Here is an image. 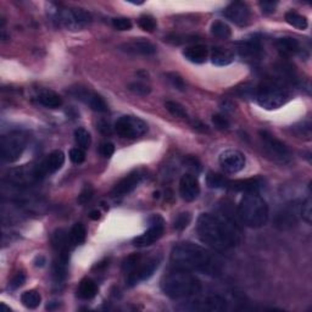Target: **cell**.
<instances>
[{
  "label": "cell",
  "mask_w": 312,
  "mask_h": 312,
  "mask_svg": "<svg viewBox=\"0 0 312 312\" xmlns=\"http://www.w3.org/2000/svg\"><path fill=\"white\" fill-rule=\"evenodd\" d=\"M197 232L202 243L217 252H226L240 242L239 227L226 210L217 215H200L197 222Z\"/></svg>",
  "instance_id": "cell-1"
},
{
  "label": "cell",
  "mask_w": 312,
  "mask_h": 312,
  "mask_svg": "<svg viewBox=\"0 0 312 312\" xmlns=\"http://www.w3.org/2000/svg\"><path fill=\"white\" fill-rule=\"evenodd\" d=\"M172 265L178 269L216 276L221 272V261L204 247L193 243H181L171 253Z\"/></svg>",
  "instance_id": "cell-2"
},
{
  "label": "cell",
  "mask_w": 312,
  "mask_h": 312,
  "mask_svg": "<svg viewBox=\"0 0 312 312\" xmlns=\"http://www.w3.org/2000/svg\"><path fill=\"white\" fill-rule=\"evenodd\" d=\"M161 289L169 298L185 299L197 295L201 290V284L191 272L177 268L163 277Z\"/></svg>",
  "instance_id": "cell-3"
},
{
  "label": "cell",
  "mask_w": 312,
  "mask_h": 312,
  "mask_svg": "<svg viewBox=\"0 0 312 312\" xmlns=\"http://www.w3.org/2000/svg\"><path fill=\"white\" fill-rule=\"evenodd\" d=\"M238 216L244 224L250 228H260L268 221L267 202L257 193H247L238 206Z\"/></svg>",
  "instance_id": "cell-4"
},
{
  "label": "cell",
  "mask_w": 312,
  "mask_h": 312,
  "mask_svg": "<svg viewBox=\"0 0 312 312\" xmlns=\"http://www.w3.org/2000/svg\"><path fill=\"white\" fill-rule=\"evenodd\" d=\"M255 99L266 110H276L288 101L289 93L281 82L266 81L257 87Z\"/></svg>",
  "instance_id": "cell-5"
},
{
  "label": "cell",
  "mask_w": 312,
  "mask_h": 312,
  "mask_svg": "<svg viewBox=\"0 0 312 312\" xmlns=\"http://www.w3.org/2000/svg\"><path fill=\"white\" fill-rule=\"evenodd\" d=\"M27 145V137L21 132H11L2 138L0 153L2 159L6 162H14L20 159Z\"/></svg>",
  "instance_id": "cell-6"
},
{
  "label": "cell",
  "mask_w": 312,
  "mask_h": 312,
  "mask_svg": "<svg viewBox=\"0 0 312 312\" xmlns=\"http://www.w3.org/2000/svg\"><path fill=\"white\" fill-rule=\"evenodd\" d=\"M44 173L46 171H44L43 165L37 166L34 163H30V165H24L10 170V172L8 173V179L16 185H30L40 181Z\"/></svg>",
  "instance_id": "cell-7"
},
{
  "label": "cell",
  "mask_w": 312,
  "mask_h": 312,
  "mask_svg": "<svg viewBox=\"0 0 312 312\" xmlns=\"http://www.w3.org/2000/svg\"><path fill=\"white\" fill-rule=\"evenodd\" d=\"M260 138L262 140L263 150L269 159L279 163L290 161V151L281 140H278L267 131H260Z\"/></svg>",
  "instance_id": "cell-8"
},
{
  "label": "cell",
  "mask_w": 312,
  "mask_h": 312,
  "mask_svg": "<svg viewBox=\"0 0 312 312\" xmlns=\"http://www.w3.org/2000/svg\"><path fill=\"white\" fill-rule=\"evenodd\" d=\"M115 131L123 138H138L147 133L148 124L136 116H122L115 123Z\"/></svg>",
  "instance_id": "cell-9"
},
{
  "label": "cell",
  "mask_w": 312,
  "mask_h": 312,
  "mask_svg": "<svg viewBox=\"0 0 312 312\" xmlns=\"http://www.w3.org/2000/svg\"><path fill=\"white\" fill-rule=\"evenodd\" d=\"M59 24L69 30L77 31L92 22V15L82 9H65L57 14Z\"/></svg>",
  "instance_id": "cell-10"
},
{
  "label": "cell",
  "mask_w": 312,
  "mask_h": 312,
  "mask_svg": "<svg viewBox=\"0 0 312 312\" xmlns=\"http://www.w3.org/2000/svg\"><path fill=\"white\" fill-rule=\"evenodd\" d=\"M163 231H165V222H163L162 217H160L159 215H155V216L150 220L149 230L144 232L141 236L134 238L133 245L138 247L149 246L151 244L157 242V240L162 237Z\"/></svg>",
  "instance_id": "cell-11"
},
{
  "label": "cell",
  "mask_w": 312,
  "mask_h": 312,
  "mask_svg": "<svg viewBox=\"0 0 312 312\" xmlns=\"http://www.w3.org/2000/svg\"><path fill=\"white\" fill-rule=\"evenodd\" d=\"M185 308L200 312H221L227 308V300L221 295H207V297L193 300L191 305Z\"/></svg>",
  "instance_id": "cell-12"
},
{
  "label": "cell",
  "mask_w": 312,
  "mask_h": 312,
  "mask_svg": "<svg viewBox=\"0 0 312 312\" xmlns=\"http://www.w3.org/2000/svg\"><path fill=\"white\" fill-rule=\"evenodd\" d=\"M218 162H220V166L224 172L234 175V173L242 171L245 167V156L240 151L230 149L221 154Z\"/></svg>",
  "instance_id": "cell-13"
},
{
  "label": "cell",
  "mask_w": 312,
  "mask_h": 312,
  "mask_svg": "<svg viewBox=\"0 0 312 312\" xmlns=\"http://www.w3.org/2000/svg\"><path fill=\"white\" fill-rule=\"evenodd\" d=\"M160 262H161L160 257H154V259L149 260V261L143 263V265H138L136 268L128 275L127 284L130 285V287H134V285L139 284L140 282L149 279L151 276L155 273L156 269L159 268Z\"/></svg>",
  "instance_id": "cell-14"
},
{
  "label": "cell",
  "mask_w": 312,
  "mask_h": 312,
  "mask_svg": "<svg viewBox=\"0 0 312 312\" xmlns=\"http://www.w3.org/2000/svg\"><path fill=\"white\" fill-rule=\"evenodd\" d=\"M145 178V171L144 170H136V171L131 172L124 178H122L112 189L111 194L112 197H123V195L130 194L133 192L138 185L143 182Z\"/></svg>",
  "instance_id": "cell-15"
},
{
  "label": "cell",
  "mask_w": 312,
  "mask_h": 312,
  "mask_svg": "<svg viewBox=\"0 0 312 312\" xmlns=\"http://www.w3.org/2000/svg\"><path fill=\"white\" fill-rule=\"evenodd\" d=\"M71 94L78 99V100L85 102V104L88 105L92 110H94L96 112H106L109 110L108 104H106L104 99H102L99 94H96V93L89 91V89L78 87V88L73 89V91L71 92Z\"/></svg>",
  "instance_id": "cell-16"
},
{
  "label": "cell",
  "mask_w": 312,
  "mask_h": 312,
  "mask_svg": "<svg viewBox=\"0 0 312 312\" xmlns=\"http://www.w3.org/2000/svg\"><path fill=\"white\" fill-rule=\"evenodd\" d=\"M223 15L228 20L236 24L237 26H246L250 22V10L246 4L244 3H232L230 6H227Z\"/></svg>",
  "instance_id": "cell-17"
},
{
  "label": "cell",
  "mask_w": 312,
  "mask_h": 312,
  "mask_svg": "<svg viewBox=\"0 0 312 312\" xmlns=\"http://www.w3.org/2000/svg\"><path fill=\"white\" fill-rule=\"evenodd\" d=\"M179 194L183 200L194 201L200 194V185L198 178L192 173H185L179 182Z\"/></svg>",
  "instance_id": "cell-18"
},
{
  "label": "cell",
  "mask_w": 312,
  "mask_h": 312,
  "mask_svg": "<svg viewBox=\"0 0 312 312\" xmlns=\"http://www.w3.org/2000/svg\"><path fill=\"white\" fill-rule=\"evenodd\" d=\"M121 50L126 51L128 54H133V55L148 56L156 53V47L153 43H150L149 40L139 38V39H133L122 44Z\"/></svg>",
  "instance_id": "cell-19"
},
{
  "label": "cell",
  "mask_w": 312,
  "mask_h": 312,
  "mask_svg": "<svg viewBox=\"0 0 312 312\" xmlns=\"http://www.w3.org/2000/svg\"><path fill=\"white\" fill-rule=\"evenodd\" d=\"M276 47H277L279 54L284 57L295 55V54L300 53L301 50L300 43H299L298 39L292 37L279 38V39H277V41H276Z\"/></svg>",
  "instance_id": "cell-20"
},
{
  "label": "cell",
  "mask_w": 312,
  "mask_h": 312,
  "mask_svg": "<svg viewBox=\"0 0 312 312\" xmlns=\"http://www.w3.org/2000/svg\"><path fill=\"white\" fill-rule=\"evenodd\" d=\"M238 51H239L240 56L253 60L260 56V54H261V46H260V41L257 39L243 40L238 44Z\"/></svg>",
  "instance_id": "cell-21"
},
{
  "label": "cell",
  "mask_w": 312,
  "mask_h": 312,
  "mask_svg": "<svg viewBox=\"0 0 312 312\" xmlns=\"http://www.w3.org/2000/svg\"><path fill=\"white\" fill-rule=\"evenodd\" d=\"M260 182L257 179H240V181H228L227 188L233 192H243L247 193H257L260 189Z\"/></svg>",
  "instance_id": "cell-22"
},
{
  "label": "cell",
  "mask_w": 312,
  "mask_h": 312,
  "mask_svg": "<svg viewBox=\"0 0 312 312\" xmlns=\"http://www.w3.org/2000/svg\"><path fill=\"white\" fill-rule=\"evenodd\" d=\"M183 55L186 60L194 64H202L207 60L209 57V49L205 46L197 44V46L188 47L183 51Z\"/></svg>",
  "instance_id": "cell-23"
},
{
  "label": "cell",
  "mask_w": 312,
  "mask_h": 312,
  "mask_svg": "<svg viewBox=\"0 0 312 312\" xmlns=\"http://www.w3.org/2000/svg\"><path fill=\"white\" fill-rule=\"evenodd\" d=\"M64 162H65V154L61 150H54L44 161L43 169L46 173H55L63 167Z\"/></svg>",
  "instance_id": "cell-24"
},
{
  "label": "cell",
  "mask_w": 312,
  "mask_h": 312,
  "mask_svg": "<svg viewBox=\"0 0 312 312\" xmlns=\"http://www.w3.org/2000/svg\"><path fill=\"white\" fill-rule=\"evenodd\" d=\"M51 243H53V246L61 253V252H69L70 244L72 243V240H71L69 233H67L65 230H61L60 228V230H56L53 233Z\"/></svg>",
  "instance_id": "cell-25"
},
{
  "label": "cell",
  "mask_w": 312,
  "mask_h": 312,
  "mask_svg": "<svg viewBox=\"0 0 312 312\" xmlns=\"http://www.w3.org/2000/svg\"><path fill=\"white\" fill-rule=\"evenodd\" d=\"M67 263H69V252H61L59 259L54 263V277L57 282L64 281L67 276Z\"/></svg>",
  "instance_id": "cell-26"
},
{
  "label": "cell",
  "mask_w": 312,
  "mask_h": 312,
  "mask_svg": "<svg viewBox=\"0 0 312 312\" xmlns=\"http://www.w3.org/2000/svg\"><path fill=\"white\" fill-rule=\"evenodd\" d=\"M38 101L43 106L49 109H57L63 105V99H61L55 92L51 91L41 92L39 96H38Z\"/></svg>",
  "instance_id": "cell-27"
},
{
  "label": "cell",
  "mask_w": 312,
  "mask_h": 312,
  "mask_svg": "<svg viewBox=\"0 0 312 312\" xmlns=\"http://www.w3.org/2000/svg\"><path fill=\"white\" fill-rule=\"evenodd\" d=\"M98 293V287H96L95 282L92 279L86 278L79 283L78 287V295L79 298L85 299V300H91Z\"/></svg>",
  "instance_id": "cell-28"
},
{
  "label": "cell",
  "mask_w": 312,
  "mask_h": 312,
  "mask_svg": "<svg viewBox=\"0 0 312 312\" xmlns=\"http://www.w3.org/2000/svg\"><path fill=\"white\" fill-rule=\"evenodd\" d=\"M211 60L217 66H227L233 61V55L228 50L222 49V48H216V49H214V53H212Z\"/></svg>",
  "instance_id": "cell-29"
},
{
  "label": "cell",
  "mask_w": 312,
  "mask_h": 312,
  "mask_svg": "<svg viewBox=\"0 0 312 312\" xmlns=\"http://www.w3.org/2000/svg\"><path fill=\"white\" fill-rule=\"evenodd\" d=\"M21 301L27 308H37L40 305L41 297L38 292L28 290L21 295Z\"/></svg>",
  "instance_id": "cell-30"
},
{
  "label": "cell",
  "mask_w": 312,
  "mask_h": 312,
  "mask_svg": "<svg viewBox=\"0 0 312 312\" xmlns=\"http://www.w3.org/2000/svg\"><path fill=\"white\" fill-rule=\"evenodd\" d=\"M211 33L220 39H228V38H231L232 31L226 22L215 21L211 26Z\"/></svg>",
  "instance_id": "cell-31"
},
{
  "label": "cell",
  "mask_w": 312,
  "mask_h": 312,
  "mask_svg": "<svg viewBox=\"0 0 312 312\" xmlns=\"http://www.w3.org/2000/svg\"><path fill=\"white\" fill-rule=\"evenodd\" d=\"M285 21L293 27L298 28V30H306L308 22L305 16H301L294 11H289L285 14Z\"/></svg>",
  "instance_id": "cell-32"
},
{
  "label": "cell",
  "mask_w": 312,
  "mask_h": 312,
  "mask_svg": "<svg viewBox=\"0 0 312 312\" xmlns=\"http://www.w3.org/2000/svg\"><path fill=\"white\" fill-rule=\"evenodd\" d=\"M206 183L212 189H226L228 179L224 178L220 173L209 172L206 176Z\"/></svg>",
  "instance_id": "cell-33"
},
{
  "label": "cell",
  "mask_w": 312,
  "mask_h": 312,
  "mask_svg": "<svg viewBox=\"0 0 312 312\" xmlns=\"http://www.w3.org/2000/svg\"><path fill=\"white\" fill-rule=\"evenodd\" d=\"M70 237H71V240H72V244H76V245L83 244L85 243L86 237H87L86 227L83 226L82 223H76L70 232Z\"/></svg>",
  "instance_id": "cell-34"
},
{
  "label": "cell",
  "mask_w": 312,
  "mask_h": 312,
  "mask_svg": "<svg viewBox=\"0 0 312 312\" xmlns=\"http://www.w3.org/2000/svg\"><path fill=\"white\" fill-rule=\"evenodd\" d=\"M295 211L292 210L290 207L283 210L281 214L277 216V226L284 230L285 227L292 226L295 222Z\"/></svg>",
  "instance_id": "cell-35"
},
{
  "label": "cell",
  "mask_w": 312,
  "mask_h": 312,
  "mask_svg": "<svg viewBox=\"0 0 312 312\" xmlns=\"http://www.w3.org/2000/svg\"><path fill=\"white\" fill-rule=\"evenodd\" d=\"M165 108H166V110L169 111L172 116H175V117H179V118L188 117V114H186L184 106H182L179 102L169 100L165 102Z\"/></svg>",
  "instance_id": "cell-36"
},
{
  "label": "cell",
  "mask_w": 312,
  "mask_h": 312,
  "mask_svg": "<svg viewBox=\"0 0 312 312\" xmlns=\"http://www.w3.org/2000/svg\"><path fill=\"white\" fill-rule=\"evenodd\" d=\"M75 139L81 149H88L91 145V134L85 128H78L75 131Z\"/></svg>",
  "instance_id": "cell-37"
},
{
  "label": "cell",
  "mask_w": 312,
  "mask_h": 312,
  "mask_svg": "<svg viewBox=\"0 0 312 312\" xmlns=\"http://www.w3.org/2000/svg\"><path fill=\"white\" fill-rule=\"evenodd\" d=\"M138 25L143 31L145 32H153L156 28V21L153 16L150 15H143L138 21Z\"/></svg>",
  "instance_id": "cell-38"
},
{
  "label": "cell",
  "mask_w": 312,
  "mask_h": 312,
  "mask_svg": "<svg viewBox=\"0 0 312 312\" xmlns=\"http://www.w3.org/2000/svg\"><path fill=\"white\" fill-rule=\"evenodd\" d=\"M300 215L302 220L306 222L307 224L312 223V201L311 198H307L306 200L302 202L301 209H300Z\"/></svg>",
  "instance_id": "cell-39"
},
{
  "label": "cell",
  "mask_w": 312,
  "mask_h": 312,
  "mask_svg": "<svg viewBox=\"0 0 312 312\" xmlns=\"http://www.w3.org/2000/svg\"><path fill=\"white\" fill-rule=\"evenodd\" d=\"M192 216L189 212H183V214L178 215L177 218L175 220V223H173V227H175L176 231H183L188 227V224L191 223Z\"/></svg>",
  "instance_id": "cell-40"
},
{
  "label": "cell",
  "mask_w": 312,
  "mask_h": 312,
  "mask_svg": "<svg viewBox=\"0 0 312 312\" xmlns=\"http://www.w3.org/2000/svg\"><path fill=\"white\" fill-rule=\"evenodd\" d=\"M140 261V255H138V254H133V255L128 256L126 260L123 261V265H122V268H123L124 272H132L136 267L139 265Z\"/></svg>",
  "instance_id": "cell-41"
},
{
  "label": "cell",
  "mask_w": 312,
  "mask_h": 312,
  "mask_svg": "<svg viewBox=\"0 0 312 312\" xmlns=\"http://www.w3.org/2000/svg\"><path fill=\"white\" fill-rule=\"evenodd\" d=\"M128 89H130L132 93H134V94L140 95V96H145L151 92V89L149 88V87H148L147 85H144V83H140V82L130 83V86H128Z\"/></svg>",
  "instance_id": "cell-42"
},
{
  "label": "cell",
  "mask_w": 312,
  "mask_h": 312,
  "mask_svg": "<svg viewBox=\"0 0 312 312\" xmlns=\"http://www.w3.org/2000/svg\"><path fill=\"white\" fill-rule=\"evenodd\" d=\"M212 123H214V126L220 131L228 130V128H230V126H231L230 121H228V118L226 117V116L220 115V114L212 116Z\"/></svg>",
  "instance_id": "cell-43"
},
{
  "label": "cell",
  "mask_w": 312,
  "mask_h": 312,
  "mask_svg": "<svg viewBox=\"0 0 312 312\" xmlns=\"http://www.w3.org/2000/svg\"><path fill=\"white\" fill-rule=\"evenodd\" d=\"M166 77H167V79H169V82L171 83V85L175 87L176 89H178V91H184L185 83H184V81H183L182 77L178 75V73H175V72L167 73Z\"/></svg>",
  "instance_id": "cell-44"
},
{
  "label": "cell",
  "mask_w": 312,
  "mask_h": 312,
  "mask_svg": "<svg viewBox=\"0 0 312 312\" xmlns=\"http://www.w3.org/2000/svg\"><path fill=\"white\" fill-rule=\"evenodd\" d=\"M112 26L117 31H130L132 28V22L127 17H116L112 20Z\"/></svg>",
  "instance_id": "cell-45"
},
{
  "label": "cell",
  "mask_w": 312,
  "mask_h": 312,
  "mask_svg": "<svg viewBox=\"0 0 312 312\" xmlns=\"http://www.w3.org/2000/svg\"><path fill=\"white\" fill-rule=\"evenodd\" d=\"M69 156L71 161L73 163H77V165H79V163H82L86 160V153L81 148H73V149H71Z\"/></svg>",
  "instance_id": "cell-46"
},
{
  "label": "cell",
  "mask_w": 312,
  "mask_h": 312,
  "mask_svg": "<svg viewBox=\"0 0 312 312\" xmlns=\"http://www.w3.org/2000/svg\"><path fill=\"white\" fill-rule=\"evenodd\" d=\"M93 194H94V191H93L92 185H88L87 184L85 188H83V191L79 193L78 195V202L81 205H85L87 204V202H89L92 200L93 198Z\"/></svg>",
  "instance_id": "cell-47"
},
{
  "label": "cell",
  "mask_w": 312,
  "mask_h": 312,
  "mask_svg": "<svg viewBox=\"0 0 312 312\" xmlns=\"http://www.w3.org/2000/svg\"><path fill=\"white\" fill-rule=\"evenodd\" d=\"M184 165L188 167L189 170H192V171H194V172H200V170H201V165H200V162L198 161V159H195V157H193V156H188V157H185L184 159Z\"/></svg>",
  "instance_id": "cell-48"
},
{
  "label": "cell",
  "mask_w": 312,
  "mask_h": 312,
  "mask_svg": "<svg viewBox=\"0 0 312 312\" xmlns=\"http://www.w3.org/2000/svg\"><path fill=\"white\" fill-rule=\"evenodd\" d=\"M260 8H261V11L263 12V14H266V15L273 14V12L276 11V8H277V3L265 0V2L260 3Z\"/></svg>",
  "instance_id": "cell-49"
},
{
  "label": "cell",
  "mask_w": 312,
  "mask_h": 312,
  "mask_svg": "<svg viewBox=\"0 0 312 312\" xmlns=\"http://www.w3.org/2000/svg\"><path fill=\"white\" fill-rule=\"evenodd\" d=\"M25 282H26V276L24 275V273H17V275H16L15 277L11 279L9 287L15 290V289H18L20 287H22V285L25 284Z\"/></svg>",
  "instance_id": "cell-50"
},
{
  "label": "cell",
  "mask_w": 312,
  "mask_h": 312,
  "mask_svg": "<svg viewBox=\"0 0 312 312\" xmlns=\"http://www.w3.org/2000/svg\"><path fill=\"white\" fill-rule=\"evenodd\" d=\"M100 154L105 157H110L115 153V145L112 143H102L100 145Z\"/></svg>",
  "instance_id": "cell-51"
},
{
  "label": "cell",
  "mask_w": 312,
  "mask_h": 312,
  "mask_svg": "<svg viewBox=\"0 0 312 312\" xmlns=\"http://www.w3.org/2000/svg\"><path fill=\"white\" fill-rule=\"evenodd\" d=\"M98 128H99V131L101 132V133H104V134H110L111 133V127H110V124L108 123V122H105V121H100L98 123Z\"/></svg>",
  "instance_id": "cell-52"
},
{
  "label": "cell",
  "mask_w": 312,
  "mask_h": 312,
  "mask_svg": "<svg viewBox=\"0 0 312 312\" xmlns=\"http://www.w3.org/2000/svg\"><path fill=\"white\" fill-rule=\"evenodd\" d=\"M46 262H47L46 257L41 256V255L37 256V257H35V260H34V263H35V266H37V267H43L44 265H46Z\"/></svg>",
  "instance_id": "cell-53"
},
{
  "label": "cell",
  "mask_w": 312,
  "mask_h": 312,
  "mask_svg": "<svg viewBox=\"0 0 312 312\" xmlns=\"http://www.w3.org/2000/svg\"><path fill=\"white\" fill-rule=\"evenodd\" d=\"M89 217H91L93 221H98V220H100V217H101L100 211H98V210L92 211V212H91V215H89Z\"/></svg>",
  "instance_id": "cell-54"
},
{
  "label": "cell",
  "mask_w": 312,
  "mask_h": 312,
  "mask_svg": "<svg viewBox=\"0 0 312 312\" xmlns=\"http://www.w3.org/2000/svg\"><path fill=\"white\" fill-rule=\"evenodd\" d=\"M0 307H2L3 310H9V311H10V307H6L4 304H2V305H0Z\"/></svg>",
  "instance_id": "cell-55"
}]
</instances>
